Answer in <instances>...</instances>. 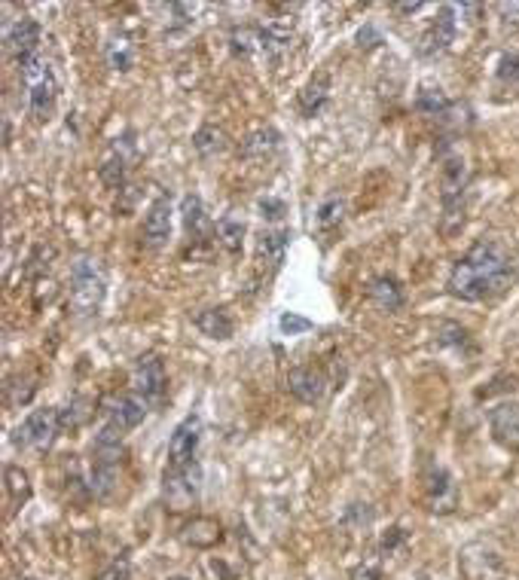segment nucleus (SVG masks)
I'll return each instance as SVG.
<instances>
[{
    "label": "nucleus",
    "instance_id": "b1692460",
    "mask_svg": "<svg viewBox=\"0 0 519 580\" xmlns=\"http://www.w3.org/2000/svg\"><path fill=\"white\" fill-rule=\"evenodd\" d=\"M453 108V101L446 98L443 89H434V86H422L416 95V110L422 113V117H431V119H443Z\"/></svg>",
    "mask_w": 519,
    "mask_h": 580
},
{
    "label": "nucleus",
    "instance_id": "2eb2a0df",
    "mask_svg": "<svg viewBox=\"0 0 519 580\" xmlns=\"http://www.w3.org/2000/svg\"><path fill=\"white\" fill-rule=\"evenodd\" d=\"M464 575L471 580H498L501 577V562L492 550H486L483 544H473L462 553Z\"/></svg>",
    "mask_w": 519,
    "mask_h": 580
},
{
    "label": "nucleus",
    "instance_id": "e433bc0d",
    "mask_svg": "<svg viewBox=\"0 0 519 580\" xmlns=\"http://www.w3.org/2000/svg\"><path fill=\"white\" fill-rule=\"evenodd\" d=\"M403 541H406V532L401 529V525H391V529L382 534V541H379L382 556H394V550L401 547Z\"/></svg>",
    "mask_w": 519,
    "mask_h": 580
},
{
    "label": "nucleus",
    "instance_id": "6ab92c4d",
    "mask_svg": "<svg viewBox=\"0 0 519 580\" xmlns=\"http://www.w3.org/2000/svg\"><path fill=\"white\" fill-rule=\"evenodd\" d=\"M327 101H330V77L327 74H315V77L299 89V98H297L299 113H303V117H318V113L327 108Z\"/></svg>",
    "mask_w": 519,
    "mask_h": 580
},
{
    "label": "nucleus",
    "instance_id": "f257e3e1",
    "mask_svg": "<svg viewBox=\"0 0 519 580\" xmlns=\"http://www.w3.org/2000/svg\"><path fill=\"white\" fill-rule=\"evenodd\" d=\"M514 278L516 263L510 257L507 245L501 238L483 236L453 266L446 288L455 299H464V303H489V299H498L514 284Z\"/></svg>",
    "mask_w": 519,
    "mask_h": 580
},
{
    "label": "nucleus",
    "instance_id": "473e14b6",
    "mask_svg": "<svg viewBox=\"0 0 519 580\" xmlns=\"http://www.w3.org/2000/svg\"><path fill=\"white\" fill-rule=\"evenodd\" d=\"M278 330H281L284 336H303V333H308V330H315V321H308L297 312H281V318H278Z\"/></svg>",
    "mask_w": 519,
    "mask_h": 580
},
{
    "label": "nucleus",
    "instance_id": "4468645a",
    "mask_svg": "<svg viewBox=\"0 0 519 580\" xmlns=\"http://www.w3.org/2000/svg\"><path fill=\"white\" fill-rule=\"evenodd\" d=\"M180 541L193 550H212L223 541V525L212 516H195L184 525L180 532Z\"/></svg>",
    "mask_w": 519,
    "mask_h": 580
},
{
    "label": "nucleus",
    "instance_id": "ddd939ff",
    "mask_svg": "<svg viewBox=\"0 0 519 580\" xmlns=\"http://www.w3.org/2000/svg\"><path fill=\"white\" fill-rule=\"evenodd\" d=\"M37 47H40V25L34 19L13 22L10 31H6V49L16 56V62L37 56Z\"/></svg>",
    "mask_w": 519,
    "mask_h": 580
},
{
    "label": "nucleus",
    "instance_id": "c85d7f7f",
    "mask_svg": "<svg viewBox=\"0 0 519 580\" xmlns=\"http://www.w3.org/2000/svg\"><path fill=\"white\" fill-rule=\"evenodd\" d=\"M345 217V202L340 195H333V199H324L315 211V226L318 229H333V226H340Z\"/></svg>",
    "mask_w": 519,
    "mask_h": 580
},
{
    "label": "nucleus",
    "instance_id": "f3484780",
    "mask_svg": "<svg viewBox=\"0 0 519 580\" xmlns=\"http://www.w3.org/2000/svg\"><path fill=\"white\" fill-rule=\"evenodd\" d=\"M288 245H290L288 229H266L257 238V260L263 266H269V273H278L284 263V254H288Z\"/></svg>",
    "mask_w": 519,
    "mask_h": 580
},
{
    "label": "nucleus",
    "instance_id": "f8f14e48",
    "mask_svg": "<svg viewBox=\"0 0 519 580\" xmlns=\"http://www.w3.org/2000/svg\"><path fill=\"white\" fill-rule=\"evenodd\" d=\"M171 238V195H160L147 208L144 217V242L150 247H162Z\"/></svg>",
    "mask_w": 519,
    "mask_h": 580
},
{
    "label": "nucleus",
    "instance_id": "bb28decb",
    "mask_svg": "<svg viewBox=\"0 0 519 580\" xmlns=\"http://www.w3.org/2000/svg\"><path fill=\"white\" fill-rule=\"evenodd\" d=\"M245 221H238V217H223L221 223H217V238H221V245L227 247L229 254H238L242 251V242H245Z\"/></svg>",
    "mask_w": 519,
    "mask_h": 580
},
{
    "label": "nucleus",
    "instance_id": "a878e982",
    "mask_svg": "<svg viewBox=\"0 0 519 580\" xmlns=\"http://www.w3.org/2000/svg\"><path fill=\"white\" fill-rule=\"evenodd\" d=\"M229 47L236 56H254V52H263V28H251V25L236 28L229 37Z\"/></svg>",
    "mask_w": 519,
    "mask_h": 580
},
{
    "label": "nucleus",
    "instance_id": "58836bf2",
    "mask_svg": "<svg viewBox=\"0 0 519 580\" xmlns=\"http://www.w3.org/2000/svg\"><path fill=\"white\" fill-rule=\"evenodd\" d=\"M355 40H358V47H360V49H376V47H379V43H382V34L376 31L373 25H364V28H360V31H358Z\"/></svg>",
    "mask_w": 519,
    "mask_h": 580
},
{
    "label": "nucleus",
    "instance_id": "39448f33",
    "mask_svg": "<svg viewBox=\"0 0 519 580\" xmlns=\"http://www.w3.org/2000/svg\"><path fill=\"white\" fill-rule=\"evenodd\" d=\"M58 431H62L58 410L56 406H40V410H34L31 416L16 428L13 443H16L19 449H49Z\"/></svg>",
    "mask_w": 519,
    "mask_h": 580
},
{
    "label": "nucleus",
    "instance_id": "0eeeda50",
    "mask_svg": "<svg viewBox=\"0 0 519 580\" xmlns=\"http://www.w3.org/2000/svg\"><path fill=\"white\" fill-rule=\"evenodd\" d=\"M425 501H428V510H431V514H440V516L453 514V510L458 507V486H455L453 473H449L446 468H437V464H434V468L428 471Z\"/></svg>",
    "mask_w": 519,
    "mask_h": 580
},
{
    "label": "nucleus",
    "instance_id": "c756f323",
    "mask_svg": "<svg viewBox=\"0 0 519 580\" xmlns=\"http://www.w3.org/2000/svg\"><path fill=\"white\" fill-rule=\"evenodd\" d=\"M278 141H281V134H278L275 129H260L245 141V153L247 156H266L278 147Z\"/></svg>",
    "mask_w": 519,
    "mask_h": 580
},
{
    "label": "nucleus",
    "instance_id": "ea45409f",
    "mask_svg": "<svg viewBox=\"0 0 519 580\" xmlns=\"http://www.w3.org/2000/svg\"><path fill=\"white\" fill-rule=\"evenodd\" d=\"M351 580H385V575L379 571V565H358L351 571Z\"/></svg>",
    "mask_w": 519,
    "mask_h": 580
},
{
    "label": "nucleus",
    "instance_id": "a19ab883",
    "mask_svg": "<svg viewBox=\"0 0 519 580\" xmlns=\"http://www.w3.org/2000/svg\"><path fill=\"white\" fill-rule=\"evenodd\" d=\"M422 6H425L422 0H412V4H391V10L401 13V16H412V13H419Z\"/></svg>",
    "mask_w": 519,
    "mask_h": 580
},
{
    "label": "nucleus",
    "instance_id": "5701e85b",
    "mask_svg": "<svg viewBox=\"0 0 519 580\" xmlns=\"http://www.w3.org/2000/svg\"><path fill=\"white\" fill-rule=\"evenodd\" d=\"M193 150L202 156V160H214V156L229 150V134L223 129H217V126H202V129L193 134Z\"/></svg>",
    "mask_w": 519,
    "mask_h": 580
},
{
    "label": "nucleus",
    "instance_id": "aec40b11",
    "mask_svg": "<svg viewBox=\"0 0 519 580\" xmlns=\"http://www.w3.org/2000/svg\"><path fill=\"white\" fill-rule=\"evenodd\" d=\"M180 217H184V229L193 242H205L208 232H212V221L205 214V205H202L199 195H184L180 199Z\"/></svg>",
    "mask_w": 519,
    "mask_h": 580
},
{
    "label": "nucleus",
    "instance_id": "6e6552de",
    "mask_svg": "<svg viewBox=\"0 0 519 580\" xmlns=\"http://www.w3.org/2000/svg\"><path fill=\"white\" fill-rule=\"evenodd\" d=\"M453 40H455V6L446 4V6H440L437 19L428 25V31L422 34V40H419V56H425V58L440 56V52L449 49Z\"/></svg>",
    "mask_w": 519,
    "mask_h": 580
},
{
    "label": "nucleus",
    "instance_id": "20e7f679",
    "mask_svg": "<svg viewBox=\"0 0 519 580\" xmlns=\"http://www.w3.org/2000/svg\"><path fill=\"white\" fill-rule=\"evenodd\" d=\"M202 486V468L199 462L180 464V468H165L162 473V498L171 510H190L199 498Z\"/></svg>",
    "mask_w": 519,
    "mask_h": 580
},
{
    "label": "nucleus",
    "instance_id": "37998d69",
    "mask_svg": "<svg viewBox=\"0 0 519 580\" xmlns=\"http://www.w3.org/2000/svg\"><path fill=\"white\" fill-rule=\"evenodd\" d=\"M25 580H34V577H25Z\"/></svg>",
    "mask_w": 519,
    "mask_h": 580
},
{
    "label": "nucleus",
    "instance_id": "393cba45",
    "mask_svg": "<svg viewBox=\"0 0 519 580\" xmlns=\"http://www.w3.org/2000/svg\"><path fill=\"white\" fill-rule=\"evenodd\" d=\"M125 171H129V160H125V153L119 150V144L114 147V156H110L108 162L98 169V177L104 180V186H110V190H119V186L125 184Z\"/></svg>",
    "mask_w": 519,
    "mask_h": 580
},
{
    "label": "nucleus",
    "instance_id": "72a5a7b5",
    "mask_svg": "<svg viewBox=\"0 0 519 580\" xmlns=\"http://www.w3.org/2000/svg\"><path fill=\"white\" fill-rule=\"evenodd\" d=\"M108 58H110V67H114V71H129V67H132L129 43H125V40H114L108 47Z\"/></svg>",
    "mask_w": 519,
    "mask_h": 580
},
{
    "label": "nucleus",
    "instance_id": "4be33fe9",
    "mask_svg": "<svg viewBox=\"0 0 519 580\" xmlns=\"http://www.w3.org/2000/svg\"><path fill=\"white\" fill-rule=\"evenodd\" d=\"M193 324L208 339H221V342L236 333V324H232L227 308H202L199 315H193Z\"/></svg>",
    "mask_w": 519,
    "mask_h": 580
},
{
    "label": "nucleus",
    "instance_id": "a211bd4d",
    "mask_svg": "<svg viewBox=\"0 0 519 580\" xmlns=\"http://www.w3.org/2000/svg\"><path fill=\"white\" fill-rule=\"evenodd\" d=\"M147 401H141L138 394H125V397H117L114 403H110L108 410V421H114L117 428H123V431H132V428H138L141 421L147 416Z\"/></svg>",
    "mask_w": 519,
    "mask_h": 580
},
{
    "label": "nucleus",
    "instance_id": "423d86ee",
    "mask_svg": "<svg viewBox=\"0 0 519 580\" xmlns=\"http://www.w3.org/2000/svg\"><path fill=\"white\" fill-rule=\"evenodd\" d=\"M165 388H169V376L160 355H141L132 370V391L147 403H162Z\"/></svg>",
    "mask_w": 519,
    "mask_h": 580
},
{
    "label": "nucleus",
    "instance_id": "412c9836",
    "mask_svg": "<svg viewBox=\"0 0 519 580\" xmlns=\"http://www.w3.org/2000/svg\"><path fill=\"white\" fill-rule=\"evenodd\" d=\"M4 489H6V501H10V514H16L22 504L31 501V477L28 471H22L19 464H6L4 471Z\"/></svg>",
    "mask_w": 519,
    "mask_h": 580
},
{
    "label": "nucleus",
    "instance_id": "7ed1b4c3",
    "mask_svg": "<svg viewBox=\"0 0 519 580\" xmlns=\"http://www.w3.org/2000/svg\"><path fill=\"white\" fill-rule=\"evenodd\" d=\"M108 297V273L98 257H80L71 269V303L80 315H98Z\"/></svg>",
    "mask_w": 519,
    "mask_h": 580
},
{
    "label": "nucleus",
    "instance_id": "f704fd0d",
    "mask_svg": "<svg viewBox=\"0 0 519 580\" xmlns=\"http://www.w3.org/2000/svg\"><path fill=\"white\" fill-rule=\"evenodd\" d=\"M129 577H132V562H129V556H117V559L110 562L108 568L98 571L95 580H129Z\"/></svg>",
    "mask_w": 519,
    "mask_h": 580
},
{
    "label": "nucleus",
    "instance_id": "7c9ffc66",
    "mask_svg": "<svg viewBox=\"0 0 519 580\" xmlns=\"http://www.w3.org/2000/svg\"><path fill=\"white\" fill-rule=\"evenodd\" d=\"M437 339H440V345H449V349H471V345H473L471 333L455 321H443Z\"/></svg>",
    "mask_w": 519,
    "mask_h": 580
},
{
    "label": "nucleus",
    "instance_id": "f03ea898",
    "mask_svg": "<svg viewBox=\"0 0 519 580\" xmlns=\"http://www.w3.org/2000/svg\"><path fill=\"white\" fill-rule=\"evenodd\" d=\"M468 162L462 153L446 150L440 156V202H443V221L440 229L453 236L458 226L464 223V193H468Z\"/></svg>",
    "mask_w": 519,
    "mask_h": 580
},
{
    "label": "nucleus",
    "instance_id": "2f4dec72",
    "mask_svg": "<svg viewBox=\"0 0 519 580\" xmlns=\"http://www.w3.org/2000/svg\"><path fill=\"white\" fill-rule=\"evenodd\" d=\"M86 401L82 397H74L71 403L65 406V410H58V421H62V431L65 428H80L82 421H86L89 416H92V410H86Z\"/></svg>",
    "mask_w": 519,
    "mask_h": 580
},
{
    "label": "nucleus",
    "instance_id": "1a4fd4ad",
    "mask_svg": "<svg viewBox=\"0 0 519 580\" xmlns=\"http://www.w3.org/2000/svg\"><path fill=\"white\" fill-rule=\"evenodd\" d=\"M202 440V421L199 416H186L180 425L175 428L169 440V464L171 468H180V464L195 462V449H199Z\"/></svg>",
    "mask_w": 519,
    "mask_h": 580
},
{
    "label": "nucleus",
    "instance_id": "dca6fc26",
    "mask_svg": "<svg viewBox=\"0 0 519 580\" xmlns=\"http://www.w3.org/2000/svg\"><path fill=\"white\" fill-rule=\"evenodd\" d=\"M370 299L379 312H401L406 306V290L397 275H379L370 281Z\"/></svg>",
    "mask_w": 519,
    "mask_h": 580
},
{
    "label": "nucleus",
    "instance_id": "cd10ccee",
    "mask_svg": "<svg viewBox=\"0 0 519 580\" xmlns=\"http://www.w3.org/2000/svg\"><path fill=\"white\" fill-rule=\"evenodd\" d=\"M119 480V464H92V492L98 498H110Z\"/></svg>",
    "mask_w": 519,
    "mask_h": 580
},
{
    "label": "nucleus",
    "instance_id": "4c0bfd02",
    "mask_svg": "<svg viewBox=\"0 0 519 580\" xmlns=\"http://www.w3.org/2000/svg\"><path fill=\"white\" fill-rule=\"evenodd\" d=\"M257 208H260V217H263V221H281L284 211H288V208H284V202H281V199H272V195L260 199Z\"/></svg>",
    "mask_w": 519,
    "mask_h": 580
},
{
    "label": "nucleus",
    "instance_id": "79ce46f5",
    "mask_svg": "<svg viewBox=\"0 0 519 580\" xmlns=\"http://www.w3.org/2000/svg\"><path fill=\"white\" fill-rule=\"evenodd\" d=\"M169 580H190V577H184V575H177V577H169Z\"/></svg>",
    "mask_w": 519,
    "mask_h": 580
},
{
    "label": "nucleus",
    "instance_id": "c9c22d12",
    "mask_svg": "<svg viewBox=\"0 0 519 580\" xmlns=\"http://www.w3.org/2000/svg\"><path fill=\"white\" fill-rule=\"evenodd\" d=\"M498 80H504V82L514 80L519 86V56L516 52H504V56L498 58Z\"/></svg>",
    "mask_w": 519,
    "mask_h": 580
},
{
    "label": "nucleus",
    "instance_id": "9b49d317",
    "mask_svg": "<svg viewBox=\"0 0 519 580\" xmlns=\"http://www.w3.org/2000/svg\"><path fill=\"white\" fill-rule=\"evenodd\" d=\"M489 425H492V437L504 449L519 452V403L504 401L489 412Z\"/></svg>",
    "mask_w": 519,
    "mask_h": 580
},
{
    "label": "nucleus",
    "instance_id": "9d476101",
    "mask_svg": "<svg viewBox=\"0 0 519 580\" xmlns=\"http://www.w3.org/2000/svg\"><path fill=\"white\" fill-rule=\"evenodd\" d=\"M288 391L299 403L315 406L327 397V376L315 367H293L288 373Z\"/></svg>",
    "mask_w": 519,
    "mask_h": 580
}]
</instances>
